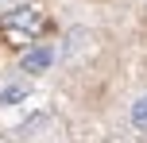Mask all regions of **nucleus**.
I'll return each mask as SVG.
<instances>
[{
	"label": "nucleus",
	"instance_id": "20e7f679",
	"mask_svg": "<svg viewBox=\"0 0 147 143\" xmlns=\"http://www.w3.org/2000/svg\"><path fill=\"white\" fill-rule=\"evenodd\" d=\"M16 101H27V85H8V89H0V105H16Z\"/></svg>",
	"mask_w": 147,
	"mask_h": 143
},
{
	"label": "nucleus",
	"instance_id": "f03ea898",
	"mask_svg": "<svg viewBox=\"0 0 147 143\" xmlns=\"http://www.w3.org/2000/svg\"><path fill=\"white\" fill-rule=\"evenodd\" d=\"M51 62H54V46H47V43L23 46V54H20V70L23 74H43Z\"/></svg>",
	"mask_w": 147,
	"mask_h": 143
},
{
	"label": "nucleus",
	"instance_id": "7ed1b4c3",
	"mask_svg": "<svg viewBox=\"0 0 147 143\" xmlns=\"http://www.w3.org/2000/svg\"><path fill=\"white\" fill-rule=\"evenodd\" d=\"M132 128L147 132V97H140V101L132 105Z\"/></svg>",
	"mask_w": 147,
	"mask_h": 143
},
{
	"label": "nucleus",
	"instance_id": "f257e3e1",
	"mask_svg": "<svg viewBox=\"0 0 147 143\" xmlns=\"http://www.w3.org/2000/svg\"><path fill=\"white\" fill-rule=\"evenodd\" d=\"M43 27H47V19H43V12H39L35 4H20V8H12V12L0 15V39H4L8 46H20V50L27 43H35Z\"/></svg>",
	"mask_w": 147,
	"mask_h": 143
}]
</instances>
